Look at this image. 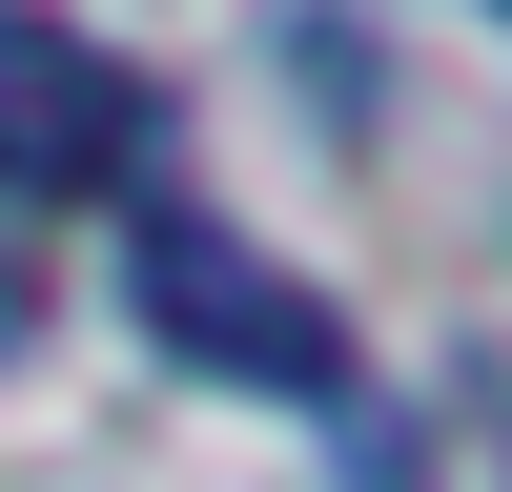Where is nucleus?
Segmentation results:
<instances>
[{
  "label": "nucleus",
  "mask_w": 512,
  "mask_h": 492,
  "mask_svg": "<svg viewBox=\"0 0 512 492\" xmlns=\"http://www.w3.org/2000/svg\"><path fill=\"white\" fill-rule=\"evenodd\" d=\"M144 328H164V369H205V390H349L328 287H287L267 246L205 226V205H164V226H144Z\"/></svg>",
  "instance_id": "nucleus-1"
},
{
  "label": "nucleus",
  "mask_w": 512,
  "mask_h": 492,
  "mask_svg": "<svg viewBox=\"0 0 512 492\" xmlns=\"http://www.w3.org/2000/svg\"><path fill=\"white\" fill-rule=\"evenodd\" d=\"M123 164H144V82H123L103 41H62V21H0V185L82 205V185H123Z\"/></svg>",
  "instance_id": "nucleus-2"
},
{
  "label": "nucleus",
  "mask_w": 512,
  "mask_h": 492,
  "mask_svg": "<svg viewBox=\"0 0 512 492\" xmlns=\"http://www.w3.org/2000/svg\"><path fill=\"white\" fill-rule=\"evenodd\" d=\"M21 308H41V287H21V246H0V349H21Z\"/></svg>",
  "instance_id": "nucleus-3"
}]
</instances>
